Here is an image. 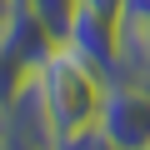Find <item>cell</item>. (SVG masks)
<instances>
[{
  "mask_svg": "<svg viewBox=\"0 0 150 150\" xmlns=\"http://www.w3.org/2000/svg\"><path fill=\"white\" fill-rule=\"evenodd\" d=\"M35 80L45 95V110L55 120V135H80L90 125H100V105H105V75L95 65H85L65 40L35 65Z\"/></svg>",
  "mask_w": 150,
  "mask_h": 150,
  "instance_id": "1",
  "label": "cell"
},
{
  "mask_svg": "<svg viewBox=\"0 0 150 150\" xmlns=\"http://www.w3.org/2000/svg\"><path fill=\"white\" fill-rule=\"evenodd\" d=\"M100 130L110 135L115 150H150V85H140V80L105 85Z\"/></svg>",
  "mask_w": 150,
  "mask_h": 150,
  "instance_id": "2",
  "label": "cell"
},
{
  "mask_svg": "<svg viewBox=\"0 0 150 150\" xmlns=\"http://www.w3.org/2000/svg\"><path fill=\"white\" fill-rule=\"evenodd\" d=\"M65 45L85 65H95L105 75V85L120 80V20H105V15H95V10L80 5L75 20H70V30H65Z\"/></svg>",
  "mask_w": 150,
  "mask_h": 150,
  "instance_id": "3",
  "label": "cell"
},
{
  "mask_svg": "<svg viewBox=\"0 0 150 150\" xmlns=\"http://www.w3.org/2000/svg\"><path fill=\"white\" fill-rule=\"evenodd\" d=\"M25 75H30V65L15 55V45L5 40V30H0V100H5V105H10V95L20 90V80H25Z\"/></svg>",
  "mask_w": 150,
  "mask_h": 150,
  "instance_id": "4",
  "label": "cell"
},
{
  "mask_svg": "<svg viewBox=\"0 0 150 150\" xmlns=\"http://www.w3.org/2000/svg\"><path fill=\"white\" fill-rule=\"evenodd\" d=\"M30 10L50 25V35H55V40H65V30H70L75 10H80V0H30Z\"/></svg>",
  "mask_w": 150,
  "mask_h": 150,
  "instance_id": "5",
  "label": "cell"
},
{
  "mask_svg": "<svg viewBox=\"0 0 150 150\" xmlns=\"http://www.w3.org/2000/svg\"><path fill=\"white\" fill-rule=\"evenodd\" d=\"M60 150H115V145H110V135H105L100 125H90V130H80V135H65Z\"/></svg>",
  "mask_w": 150,
  "mask_h": 150,
  "instance_id": "6",
  "label": "cell"
},
{
  "mask_svg": "<svg viewBox=\"0 0 150 150\" xmlns=\"http://www.w3.org/2000/svg\"><path fill=\"white\" fill-rule=\"evenodd\" d=\"M120 25L150 30V0H125V15H120Z\"/></svg>",
  "mask_w": 150,
  "mask_h": 150,
  "instance_id": "7",
  "label": "cell"
},
{
  "mask_svg": "<svg viewBox=\"0 0 150 150\" xmlns=\"http://www.w3.org/2000/svg\"><path fill=\"white\" fill-rule=\"evenodd\" d=\"M85 10H95V15H105V20H120L125 15V0H80Z\"/></svg>",
  "mask_w": 150,
  "mask_h": 150,
  "instance_id": "8",
  "label": "cell"
},
{
  "mask_svg": "<svg viewBox=\"0 0 150 150\" xmlns=\"http://www.w3.org/2000/svg\"><path fill=\"white\" fill-rule=\"evenodd\" d=\"M10 10H15V0H0V25L10 20Z\"/></svg>",
  "mask_w": 150,
  "mask_h": 150,
  "instance_id": "9",
  "label": "cell"
}]
</instances>
